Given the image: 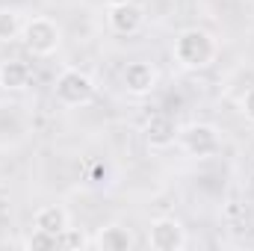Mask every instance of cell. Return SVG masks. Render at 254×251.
Returning a JSON list of instances; mask_svg holds the SVG:
<instances>
[{
    "label": "cell",
    "mask_w": 254,
    "mask_h": 251,
    "mask_svg": "<svg viewBox=\"0 0 254 251\" xmlns=\"http://www.w3.org/2000/svg\"><path fill=\"white\" fill-rule=\"evenodd\" d=\"M24 249H30V251H51V249H60V243H57V237H54V234H48V231H42V228H33V231L27 234V240H24Z\"/></svg>",
    "instance_id": "4fadbf2b"
},
{
    "label": "cell",
    "mask_w": 254,
    "mask_h": 251,
    "mask_svg": "<svg viewBox=\"0 0 254 251\" xmlns=\"http://www.w3.org/2000/svg\"><path fill=\"white\" fill-rule=\"evenodd\" d=\"M57 243H60V249H86L89 246V237L80 231V228H65L63 234L57 237Z\"/></svg>",
    "instance_id": "5bb4252c"
},
{
    "label": "cell",
    "mask_w": 254,
    "mask_h": 251,
    "mask_svg": "<svg viewBox=\"0 0 254 251\" xmlns=\"http://www.w3.org/2000/svg\"><path fill=\"white\" fill-rule=\"evenodd\" d=\"M95 92H98L95 80H92L86 71H80V68H65L63 74L57 77V83H54L57 101H60L63 107H71V110L89 107V104L95 101Z\"/></svg>",
    "instance_id": "3957f363"
},
{
    "label": "cell",
    "mask_w": 254,
    "mask_h": 251,
    "mask_svg": "<svg viewBox=\"0 0 254 251\" xmlns=\"http://www.w3.org/2000/svg\"><path fill=\"white\" fill-rule=\"evenodd\" d=\"M30 65L24 60H3L0 63V89L3 92H24L30 86Z\"/></svg>",
    "instance_id": "9c48e42d"
},
{
    "label": "cell",
    "mask_w": 254,
    "mask_h": 251,
    "mask_svg": "<svg viewBox=\"0 0 254 251\" xmlns=\"http://www.w3.org/2000/svg\"><path fill=\"white\" fill-rule=\"evenodd\" d=\"M107 24L113 33L119 36H136L142 27H145V9L133 0L127 3H116V6H107Z\"/></svg>",
    "instance_id": "52a82bcc"
},
{
    "label": "cell",
    "mask_w": 254,
    "mask_h": 251,
    "mask_svg": "<svg viewBox=\"0 0 254 251\" xmlns=\"http://www.w3.org/2000/svg\"><path fill=\"white\" fill-rule=\"evenodd\" d=\"M68 225H71V216H68V210L63 204H45L33 216V228H42V231H48L54 237H60Z\"/></svg>",
    "instance_id": "30bf717a"
},
{
    "label": "cell",
    "mask_w": 254,
    "mask_h": 251,
    "mask_svg": "<svg viewBox=\"0 0 254 251\" xmlns=\"http://www.w3.org/2000/svg\"><path fill=\"white\" fill-rule=\"evenodd\" d=\"M157 80H160V74H157V68L148 63V60H133V63H127L125 74H122V86H125L127 95H133V98L151 95V92L157 89Z\"/></svg>",
    "instance_id": "8992f818"
},
{
    "label": "cell",
    "mask_w": 254,
    "mask_h": 251,
    "mask_svg": "<svg viewBox=\"0 0 254 251\" xmlns=\"http://www.w3.org/2000/svg\"><path fill=\"white\" fill-rule=\"evenodd\" d=\"M142 133H145V142L154 148V151H166V148H172L175 142H178V125H175V119H169L166 113H154L145 127H142Z\"/></svg>",
    "instance_id": "ba28073f"
},
{
    "label": "cell",
    "mask_w": 254,
    "mask_h": 251,
    "mask_svg": "<svg viewBox=\"0 0 254 251\" xmlns=\"http://www.w3.org/2000/svg\"><path fill=\"white\" fill-rule=\"evenodd\" d=\"M172 54H175V63L181 65V68H187V71H201V68L213 65L216 54H219V45H216L213 33H207V30H201V27H190V30H184V33L175 39Z\"/></svg>",
    "instance_id": "6da1fadb"
},
{
    "label": "cell",
    "mask_w": 254,
    "mask_h": 251,
    "mask_svg": "<svg viewBox=\"0 0 254 251\" xmlns=\"http://www.w3.org/2000/svg\"><path fill=\"white\" fill-rule=\"evenodd\" d=\"M95 246L101 251H130L133 249V234L125 225H107V228L98 231Z\"/></svg>",
    "instance_id": "8fae6325"
},
{
    "label": "cell",
    "mask_w": 254,
    "mask_h": 251,
    "mask_svg": "<svg viewBox=\"0 0 254 251\" xmlns=\"http://www.w3.org/2000/svg\"><path fill=\"white\" fill-rule=\"evenodd\" d=\"M240 110H243V116H246V119L254 125V86L246 92V95H243V101H240Z\"/></svg>",
    "instance_id": "9a60e30c"
},
{
    "label": "cell",
    "mask_w": 254,
    "mask_h": 251,
    "mask_svg": "<svg viewBox=\"0 0 254 251\" xmlns=\"http://www.w3.org/2000/svg\"><path fill=\"white\" fill-rule=\"evenodd\" d=\"M27 51L33 57H51L60 51L63 45V30L54 18L48 15H33L30 21H24V33H21Z\"/></svg>",
    "instance_id": "7a4b0ae2"
},
{
    "label": "cell",
    "mask_w": 254,
    "mask_h": 251,
    "mask_svg": "<svg viewBox=\"0 0 254 251\" xmlns=\"http://www.w3.org/2000/svg\"><path fill=\"white\" fill-rule=\"evenodd\" d=\"M24 33V18L18 9H0V42H15Z\"/></svg>",
    "instance_id": "7c38bea8"
},
{
    "label": "cell",
    "mask_w": 254,
    "mask_h": 251,
    "mask_svg": "<svg viewBox=\"0 0 254 251\" xmlns=\"http://www.w3.org/2000/svg\"><path fill=\"white\" fill-rule=\"evenodd\" d=\"M107 3H110V6H116V3H127V0H107Z\"/></svg>",
    "instance_id": "2e32d148"
},
{
    "label": "cell",
    "mask_w": 254,
    "mask_h": 251,
    "mask_svg": "<svg viewBox=\"0 0 254 251\" xmlns=\"http://www.w3.org/2000/svg\"><path fill=\"white\" fill-rule=\"evenodd\" d=\"M178 145L195 157V160H210L222 151V133L216 125H207V122H195V125L184 127L178 133Z\"/></svg>",
    "instance_id": "277c9868"
},
{
    "label": "cell",
    "mask_w": 254,
    "mask_h": 251,
    "mask_svg": "<svg viewBox=\"0 0 254 251\" xmlns=\"http://www.w3.org/2000/svg\"><path fill=\"white\" fill-rule=\"evenodd\" d=\"M148 246L154 251H181L187 249V228L175 216H160L148 228Z\"/></svg>",
    "instance_id": "5b68a950"
}]
</instances>
